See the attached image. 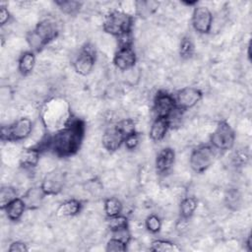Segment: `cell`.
Returning <instances> with one entry per match:
<instances>
[{"instance_id": "cell-18", "label": "cell", "mask_w": 252, "mask_h": 252, "mask_svg": "<svg viewBox=\"0 0 252 252\" xmlns=\"http://www.w3.org/2000/svg\"><path fill=\"white\" fill-rule=\"evenodd\" d=\"M44 196H45V194H44L43 190L41 189V187H35V188L29 189L25 193V195L22 199L25 202L26 208L33 210V209L38 208L41 205Z\"/></svg>"}, {"instance_id": "cell-12", "label": "cell", "mask_w": 252, "mask_h": 252, "mask_svg": "<svg viewBox=\"0 0 252 252\" xmlns=\"http://www.w3.org/2000/svg\"><path fill=\"white\" fill-rule=\"evenodd\" d=\"M202 98V93L199 89L193 87H186L180 90L175 98L176 107L181 110L189 109L195 106Z\"/></svg>"}, {"instance_id": "cell-10", "label": "cell", "mask_w": 252, "mask_h": 252, "mask_svg": "<svg viewBox=\"0 0 252 252\" xmlns=\"http://www.w3.org/2000/svg\"><path fill=\"white\" fill-rule=\"evenodd\" d=\"M176 109L175 98L171 94L165 92H158L154 100V110L157 117L168 118Z\"/></svg>"}, {"instance_id": "cell-11", "label": "cell", "mask_w": 252, "mask_h": 252, "mask_svg": "<svg viewBox=\"0 0 252 252\" xmlns=\"http://www.w3.org/2000/svg\"><path fill=\"white\" fill-rule=\"evenodd\" d=\"M192 25L199 33H208L213 25V15L208 7L198 6L192 15Z\"/></svg>"}, {"instance_id": "cell-24", "label": "cell", "mask_w": 252, "mask_h": 252, "mask_svg": "<svg viewBox=\"0 0 252 252\" xmlns=\"http://www.w3.org/2000/svg\"><path fill=\"white\" fill-rule=\"evenodd\" d=\"M123 209V205L119 199L115 197H109L104 202V212L107 217H114L120 215Z\"/></svg>"}, {"instance_id": "cell-22", "label": "cell", "mask_w": 252, "mask_h": 252, "mask_svg": "<svg viewBox=\"0 0 252 252\" xmlns=\"http://www.w3.org/2000/svg\"><path fill=\"white\" fill-rule=\"evenodd\" d=\"M224 202L228 209L232 211H236L241 207V194L240 192L235 188L228 189L224 194Z\"/></svg>"}, {"instance_id": "cell-34", "label": "cell", "mask_w": 252, "mask_h": 252, "mask_svg": "<svg viewBox=\"0 0 252 252\" xmlns=\"http://www.w3.org/2000/svg\"><path fill=\"white\" fill-rule=\"evenodd\" d=\"M124 143H125V147L128 150H134L139 144V137L136 133L131 134L125 138Z\"/></svg>"}, {"instance_id": "cell-28", "label": "cell", "mask_w": 252, "mask_h": 252, "mask_svg": "<svg viewBox=\"0 0 252 252\" xmlns=\"http://www.w3.org/2000/svg\"><path fill=\"white\" fill-rule=\"evenodd\" d=\"M115 126L124 135L125 138L131 134L136 133V125L134 121L130 118H125L118 121V123Z\"/></svg>"}, {"instance_id": "cell-38", "label": "cell", "mask_w": 252, "mask_h": 252, "mask_svg": "<svg viewBox=\"0 0 252 252\" xmlns=\"http://www.w3.org/2000/svg\"><path fill=\"white\" fill-rule=\"evenodd\" d=\"M47 164H51V160H48V161H47ZM45 166H46V163H44V162H43V163H42V167L44 168Z\"/></svg>"}, {"instance_id": "cell-17", "label": "cell", "mask_w": 252, "mask_h": 252, "mask_svg": "<svg viewBox=\"0 0 252 252\" xmlns=\"http://www.w3.org/2000/svg\"><path fill=\"white\" fill-rule=\"evenodd\" d=\"M40 152L37 148H29L22 151L19 155V162L25 168H32L38 164Z\"/></svg>"}, {"instance_id": "cell-2", "label": "cell", "mask_w": 252, "mask_h": 252, "mask_svg": "<svg viewBox=\"0 0 252 252\" xmlns=\"http://www.w3.org/2000/svg\"><path fill=\"white\" fill-rule=\"evenodd\" d=\"M71 121L68 103L61 98L49 100L42 110V123L50 130H60Z\"/></svg>"}, {"instance_id": "cell-23", "label": "cell", "mask_w": 252, "mask_h": 252, "mask_svg": "<svg viewBox=\"0 0 252 252\" xmlns=\"http://www.w3.org/2000/svg\"><path fill=\"white\" fill-rule=\"evenodd\" d=\"M197 200L194 197H186L180 203V216L183 219H189L197 209Z\"/></svg>"}, {"instance_id": "cell-6", "label": "cell", "mask_w": 252, "mask_h": 252, "mask_svg": "<svg viewBox=\"0 0 252 252\" xmlns=\"http://www.w3.org/2000/svg\"><path fill=\"white\" fill-rule=\"evenodd\" d=\"M235 141V134L230 125L225 121L219 122L211 136V144L220 151H226L232 148Z\"/></svg>"}, {"instance_id": "cell-30", "label": "cell", "mask_w": 252, "mask_h": 252, "mask_svg": "<svg viewBox=\"0 0 252 252\" xmlns=\"http://www.w3.org/2000/svg\"><path fill=\"white\" fill-rule=\"evenodd\" d=\"M179 53L180 56L183 58H189L193 55L194 53V44L192 40L188 37H184L181 42H180V47H179Z\"/></svg>"}, {"instance_id": "cell-36", "label": "cell", "mask_w": 252, "mask_h": 252, "mask_svg": "<svg viewBox=\"0 0 252 252\" xmlns=\"http://www.w3.org/2000/svg\"><path fill=\"white\" fill-rule=\"evenodd\" d=\"M10 252H24V251H28L29 248L27 247V245L21 241H15L13 242L9 249H8Z\"/></svg>"}, {"instance_id": "cell-35", "label": "cell", "mask_w": 252, "mask_h": 252, "mask_svg": "<svg viewBox=\"0 0 252 252\" xmlns=\"http://www.w3.org/2000/svg\"><path fill=\"white\" fill-rule=\"evenodd\" d=\"M247 158H248L247 154H246L245 152L239 151V152H236V153L234 154L232 159H233V162H234L235 165H236V164H237V165H242L243 163L246 162Z\"/></svg>"}, {"instance_id": "cell-37", "label": "cell", "mask_w": 252, "mask_h": 252, "mask_svg": "<svg viewBox=\"0 0 252 252\" xmlns=\"http://www.w3.org/2000/svg\"><path fill=\"white\" fill-rule=\"evenodd\" d=\"M10 19V13L8 11V9L4 6H1L0 9V23L2 26H4Z\"/></svg>"}, {"instance_id": "cell-9", "label": "cell", "mask_w": 252, "mask_h": 252, "mask_svg": "<svg viewBox=\"0 0 252 252\" xmlns=\"http://www.w3.org/2000/svg\"><path fill=\"white\" fill-rule=\"evenodd\" d=\"M65 174L60 169H52L46 172L41 182V189L45 195H56L64 187Z\"/></svg>"}, {"instance_id": "cell-16", "label": "cell", "mask_w": 252, "mask_h": 252, "mask_svg": "<svg viewBox=\"0 0 252 252\" xmlns=\"http://www.w3.org/2000/svg\"><path fill=\"white\" fill-rule=\"evenodd\" d=\"M169 126H170V124H169V121L167 118L157 117L151 125V129H150L151 139L155 142L161 141L164 138Z\"/></svg>"}, {"instance_id": "cell-3", "label": "cell", "mask_w": 252, "mask_h": 252, "mask_svg": "<svg viewBox=\"0 0 252 252\" xmlns=\"http://www.w3.org/2000/svg\"><path fill=\"white\" fill-rule=\"evenodd\" d=\"M58 34V27L56 23L50 19L40 21L27 35V42L32 51L41 50L46 44L56 38Z\"/></svg>"}, {"instance_id": "cell-26", "label": "cell", "mask_w": 252, "mask_h": 252, "mask_svg": "<svg viewBox=\"0 0 252 252\" xmlns=\"http://www.w3.org/2000/svg\"><path fill=\"white\" fill-rule=\"evenodd\" d=\"M151 250L158 252H177L180 248L176 244L166 240H155L151 243Z\"/></svg>"}, {"instance_id": "cell-19", "label": "cell", "mask_w": 252, "mask_h": 252, "mask_svg": "<svg viewBox=\"0 0 252 252\" xmlns=\"http://www.w3.org/2000/svg\"><path fill=\"white\" fill-rule=\"evenodd\" d=\"M82 208L81 202L76 199H70L66 202L62 203L57 209V216L58 217H73L80 213Z\"/></svg>"}, {"instance_id": "cell-33", "label": "cell", "mask_w": 252, "mask_h": 252, "mask_svg": "<svg viewBox=\"0 0 252 252\" xmlns=\"http://www.w3.org/2000/svg\"><path fill=\"white\" fill-rule=\"evenodd\" d=\"M111 232H112L113 238H116V239L122 241L126 245L129 243V241L131 239V234L128 230V227H122L119 229H115V230H112Z\"/></svg>"}, {"instance_id": "cell-13", "label": "cell", "mask_w": 252, "mask_h": 252, "mask_svg": "<svg viewBox=\"0 0 252 252\" xmlns=\"http://www.w3.org/2000/svg\"><path fill=\"white\" fill-rule=\"evenodd\" d=\"M113 63L121 71L131 70L136 63V54L132 47L118 48L114 55Z\"/></svg>"}, {"instance_id": "cell-25", "label": "cell", "mask_w": 252, "mask_h": 252, "mask_svg": "<svg viewBox=\"0 0 252 252\" xmlns=\"http://www.w3.org/2000/svg\"><path fill=\"white\" fill-rule=\"evenodd\" d=\"M55 4L59 7V9L67 14V15H75L77 14L81 7L82 2L74 1V0H63V1H55Z\"/></svg>"}, {"instance_id": "cell-7", "label": "cell", "mask_w": 252, "mask_h": 252, "mask_svg": "<svg viewBox=\"0 0 252 252\" xmlns=\"http://www.w3.org/2000/svg\"><path fill=\"white\" fill-rule=\"evenodd\" d=\"M214 160V151L209 146H201L190 155L189 162L191 168L198 173L207 170Z\"/></svg>"}, {"instance_id": "cell-15", "label": "cell", "mask_w": 252, "mask_h": 252, "mask_svg": "<svg viewBox=\"0 0 252 252\" xmlns=\"http://www.w3.org/2000/svg\"><path fill=\"white\" fill-rule=\"evenodd\" d=\"M175 160V153L171 148H164L157 156L156 170L158 174H166Z\"/></svg>"}, {"instance_id": "cell-29", "label": "cell", "mask_w": 252, "mask_h": 252, "mask_svg": "<svg viewBox=\"0 0 252 252\" xmlns=\"http://www.w3.org/2000/svg\"><path fill=\"white\" fill-rule=\"evenodd\" d=\"M107 226L112 231L115 229H119L122 227L128 226V221L126 217L122 215H117L114 217H109V220H107Z\"/></svg>"}, {"instance_id": "cell-1", "label": "cell", "mask_w": 252, "mask_h": 252, "mask_svg": "<svg viewBox=\"0 0 252 252\" xmlns=\"http://www.w3.org/2000/svg\"><path fill=\"white\" fill-rule=\"evenodd\" d=\"M85 133V125L80 119L70 121L67 126L56 131V133L47 139L44 146L50 149L58 157H69L79 150Z\"/></svg>"}, {"instance_id": "cell-27", "label": "cell", "mask_w": 252, "mask_h": 252, "mask_svg": "<svg viewBox=\"0 0 252 252\" xmlns=\"http://www.w3.org/2000/svg\"><path fill=\"white\" fill-rule=\"evenodd\" d=\"M17 198V191L10 186H4L0 190V205L1 209H5L9 203Z\"/></svg>"}, {"instance_id": "cell-8", "label": "cell", "mask_w": 252, "mask_h": 252, "mask_svg": "<svg viewBox=\"0 0 252 252\" xmlns=\"http://www.w3.org/2000/svg\"><path fill=\"white\" fill-rule=\"evenodd\" d=\"M95 50L92 44H86L77 55L74 61L76 72L82 76L89 75L94 66Z\"/></svg>"}, {"instance_id": "cell-14", "label": "cell", "mask_w": 252, "mask_h": 252, "mask_svg": "<svg viewBox=\"0 0 252 252\" xmlns=\"http://www.w3.org/2000/svg\"><path fill=\"white\" fill-rule=\"evenodd\" d=\"M124 135L116 128V126L106 129L101 137L102 147L109 152L118 150L122 143H124Z\"/></svg>"}, {"instance_id": "cell-4", "label": "cell", "mask_w": 252, "mask_h": 252, "mask_svg": "<svg viewBox=\"0 0 252 252\" xmlns=\"http://www.w3.org/2000/svg\"><path fill=\"white\" fill-rule=\"evenodd\" d=\"M133 25V18L122 11L110 12L103 21V31L111 35L119 36L122 33L130 32Z\"/></svg>"}, {"instance_id": "cell-31", "label": "cell", "mask_w": 252, "mask_h": 252, "mask_svg": "<svg viewBox=\"0 0 252 252\" xmlns=\"http://www.w3.org/2000/svg\"><path fill=\"white\" fill-rule=\"evenodd\" d=\"M146 227L149 231L156 233L161 228V221L159 218L156 215H151L146 220Z\"/></svg>"}, {"instance_id": "cell-21", "label": "cell", "mask_w": 252, "mask_h": 252, "mask_svg": "<svg viewBox=\"0 0 252 252\" xmlns=\"http://www.w3.org/2000/svg\"><path fill=\"white\" fill-rule=\"evenodd\" d=\"M34 66H35L34 54L30 51L24 52L19 59V63H18L19 71L23 75H29L30 73L32 72Z\"/></svg>"}, {"instance_id": "cell-5", "label": "cell", "mask_w": 252, "mask_h": 252, "mask_svg": "<svg viewBox=\"0 0 252 252\" xmlns=\"http://www.w3.org/2000/svg\"><path fill=\"white\" fill-rule=\"evenodd\" d=\"M32 122L28 117H22L9 126L1 128L2 141H21L32 135Z\"/></svg>"}, {"instance_id": "cell-20", "label": "cell", "mask_w": 252, "mask_h": 252, "mask_svg": "<svg viewBox=\"0 0 252 252\" xmlns=\"http://www.w3.org/2000/svg\"><path fill=\"white\" fill-rule=\"evenodd\" d=\"M26 209L25 202L22 198H16L5 208L7 218L11 220H18L23 216Z\"/></svg>"}, {"instance_id": "cell-32", "label": "cell", "mask_w": 252, "mask_h": 252, "mask_svg": "<svg viewBox=\"0 0 252 252\" xmlns=\"http://www.w3.org/2000/svg\"><path fill=\"white\" fill-rule=\"evenodd\" d=\"M106 251H109V252H121V251H125L126 250V244L123 243L122 241L116 239V238H113L111 237L107 244H106V248H105Z\"/></svg>"}]
</instances>
